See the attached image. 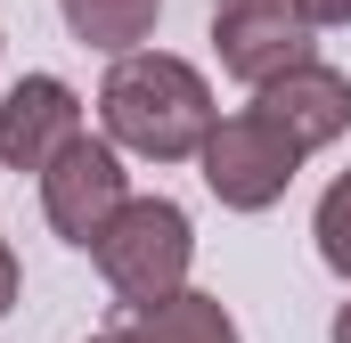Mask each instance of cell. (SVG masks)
Masks as SVG:
<instances>
[{
	"instance_id": "cell-14",
	"label": "cell",
	"mask_w": 351,
	"mask_h": 343,
	"mask_svg": "<svg viewBox=\"0 0 351 343\" xmlns=\"http://www.w3.org/2000/svg\"><path fill=\"white\" fill-rule=\"evenodd\" d=\"M82 343H131V335H123V327H106V335H82Z\"/></svg>"
},
{
	"instance_id": "cell-8",
	"label": "cell",
	"mask_w": 351,
	"mask_h": 343,
	"mask_svg": "<svg viewBox=\"0 0 351 343\" xmlns=\"http://www.w3.org/2000/svg\"><path fill=\"white\" fill-rule=\"evenodd\" d=\"M58 16H66V33H74L82 49H98V58H131V49L156 41L164 0H58Z\"/></svg>"
},
{
	"instance_id": "cell-2",
	"label": "cell",
	"mask_w": 351,
	"mask_h": 343,
	"mask_svg": "<svg viewBox=\"0 0 351 343\" xmlns=\"http://www.w3.org/2000/svg\"><path fill=\"white\" fill-rule=\"evenodd\" d=\"M90 261H98V278H106V294L123 311H156L196 270V221L180 213L172 196H131L106 221V237L90 246Z\"/></svg>"
},
{
	"instance_id": "cell-3",
	"label": "cell",
	"mask_w": 351,
	"mask_h": 343,
	"mask_svg": "<svg viewBox=\"0 0 351 343\" xmlns=\"http://www.w3.org/2000/svg\"><path fill=\"white\" fill-rule=\"evenodd\" d=\"M196 172H204V188H213L221 213H269V204L294 188L302 147H294L278 123H262V115L245 106V115H221V123H213V139H204Z\"/></svg>"
},
{
	"instance_id": "cell-10",
	"label": "cell",
	"mask_w": 351,
	"mask_h": 343,
	"mask_svg": "<svg viewBox=\"0 0 351 343\" xmlns=\"http://www.w3.org/2000/svg\"><path fill=\"white\" fill-rule=\"evenodd\" d=\"M311 237H319V261L351 286V172L327 180V196H319V213H311Z\"/></svg>"
},
{
	"instance_id": "cell-13",
	"label": "cell",
	"mask_w": 351,
	"mask_h": 343,
	"mask_svg": "<svg viewBox=\"0 0 351 343\" xmlns=\"http://www.w3.org/2000/svg\"><path fill=\"white\" fill-rule=\"evenodd\" d=\"M327 343H351V303H335V327H327Z\"/></svg>"
},
{
	"instance_id": "cell-7",
	"label": "cell",
	"mask_w": 351,
	"mask_h": 343,
	"mask_svg": "<svg viewBox=\"0 0 351 343\" xmlns=\"http://www.w3.org/2000/svg\"><path fill=\"white\" fill-rule=\"evenodd\" d=\"M254 115L278 123L302 156H319V147H335V139L351 131V74L327 66V58H311V66L278 74L269 90H254Z\"/></svg>"
},
{
	"instance_id": "cell-5",
	"label": "cell",
	"mask_w": 351,
	"mask_h": 343,
	"mask_svg": "<svg viewBox=\"0 0 351 343\" xmlns=\"http://www.w3.org/2000/svg\"><path fill=\"white\" fill-rule=\"evenodd\" d=\"M123 204H131V172H123V156H114L106 139H90V131L41 172V213H49V229H58L66 246H82V254L106 237V221H114Z\"/></svg>"
},
{
	"instance_id": "cell-11",
	"label": "cell",
	"mask_w": 351,
	"mask_h": 343,
	"mask_svg": "<svg viewBox=\"0 0 351 343\" xmlns=\"http://www.w3.org/2000/svg\"><path fill=\"white\" fill-rule=\"evenodd\" d=\"M16 286H25V270H16V246L0 237V319L16 311Z\"/></svg>"
},
{
	"instance_id": "cell-9",
	"label": "cell",
	"mask_w": 351,
	"mask_h": 343,
	"mask_svg": "<svg viewBox=\"0 0 351 343\" xmlns=\"http://www.w3.org/2000/svg\"><path fill=\"white\" fill-rule=\"evenodd\" d=\"M123 335H131V343H245V335H237V319H229V303L204 294V286H180L172 303L131 311Z\"/></svg>"
},
{
	"instance_id": "cell-1",
	"label": "cell",
	"mask_w": 351,
	"mask_h": 343,
	"mask_svg": "<svg viewBox=\"0 0 351 343\" xmlns=\"http://www.w3.org/2000/svg\"><path fill=\"white\" fill-rule=\"evenodd\" d=\"M221 106H213V82L172 58V49H131L106 66L98 82V131L114 156H139V164H188L204 156Z\"/></svg>"
},
{
	"instance_id": "cell-12",
	"label": "cell",
	"mask_w": 351,
	"mask_h": 343,
	"mask_svg": "<svg viewBox=\"0 0 351 343\" xmlns=\"http://www.w3.org/2000/svg\"><path fill=\"white\" fill-rule=\"evenodd\" d=\"M311 25H351V0H294Z\"/></svg>"
},
{
	"instance_id": "cell-4",
	"label": "cell",
	"mask_w": 351,
	"mask_h": 343,
	"mask_svg": "<svg viewBox=\"0 0 351 343\" xmlns=\"http://www.w3.org/2000/svg\"><path fill=\"white\" fill-rule=\"evenodd\" d=\"M213 58L245 90H269L278 74L319 58V25L294 0H213Z\"/></svg>"
},
{
	"instance_id": "cell-6",
	"label": "cell",
	"mask_w": 351,
	"mask_h": 343,
	"mask_svg": "<svg viewBox=\"0 0 351 343\" xmlns=\"http://www.w3.org/2000/svg\"><path fill=\"white\" fill-rule=\"evenodd\" d=\"M82 139V90L66 74H25L0 90V172H41Z\"/></svg>"
}]
</instances>
